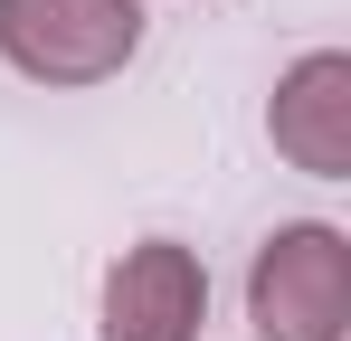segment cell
Masks as SVG:
<instances>
[{"instance_id": "1", "label": "cell", "mask_w": 351, "mask_h": 341, "mask_svg": "<svg viewBox=\"0 0 351 341\" xmlns=\"http://www.w3.org/2000/svg\"><path fill=\"white\" fill-rule=\"evenodd\" d=\"M247 323L256 341H342L351 332V237L294 218L247 266Z\"/></svg>"}, {"instance_id": "2", "label": "cell", "mask_w": 351, "mask_h": 341, "mask_svg": "<svg viewBox=\"0 0 351 341\" xmlns=\"http://www.w3.org/2000/svg\"><path fill=\"white\" fill-rule=\"evenodd\" d=\"M143 48V0H0V57L38 86H105Z\"/></svg>"}, {"instance_id": "3", "label": "cell", "mask_w": 351, "mask_h": 341, "mask_svg": "<svg viewBox=\"0 0 351 341\" xmlns=\"http://www.w3.org/2000/svg\"><path fill=\"white\" fill-rule=\"evenodd\" d=\"M209 323V275L180 237L123 247L105 275V341H199Z\"/></svg>"}, {"instance_id": "4", "label": "cell", "mask_w": 351, "mask_h": 341, "mask_svg": "<svg viewBox=\"0 0 351 341\" xmlns=\"http://www.w3.org/2000/svg\"><path fill=\"white\" fill-rule=\"evenodd\" d=\"M266 133L294 170L313 180H351V57L342 48H313L285 66L276 105H266Z\"/></svg>"}]
</instances>
